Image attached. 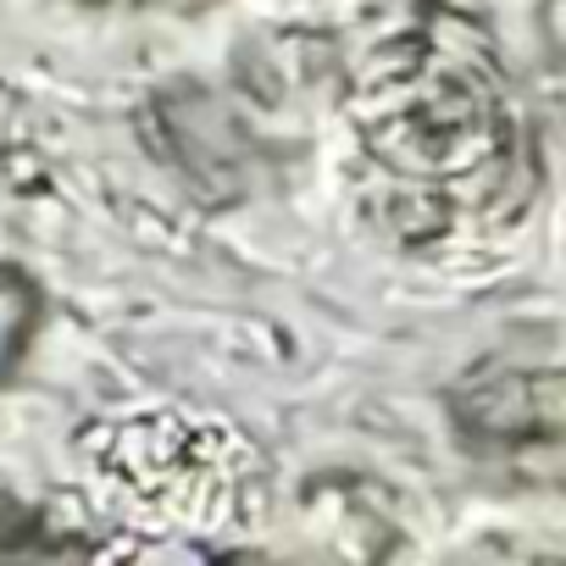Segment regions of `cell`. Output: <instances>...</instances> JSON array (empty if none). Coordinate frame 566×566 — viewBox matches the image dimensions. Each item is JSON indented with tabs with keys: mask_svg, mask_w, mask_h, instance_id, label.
<instances>
[{
	"mask_svg": "<svg viewBox=\"0 0 566 566\" xmlns=\"http://www.w3.org/2000/svg\"><path fill=\"white\" fill-rule=\"evenodd\" d=\"M356 139L384 184L373 206L406 244L489 233L527 206V123L494 45L467 18L400 29L361 67Z\"/></svg>",
	"mask_w": 566,
	"mask_h": 566,
	"instance_id": "6da1fadb",
	"label": "cell"
},
{
	"mask_svg": "<svg viewBox=\"0 0 566 566\" xmlns=\"http://www.w3.org/2000/svg\"><path fill=\"white\" fill-rule=\"evenodd\" d=\"M34 290H29V277L12 272V266H0V373H7L18 356H23V339L34 328Z\"/></svg>",
	"mask_w": 566,
	"mask_h": 566,
	"instance_id": "7a4b0ae2",
	"label": "cell"
}]
</instances>
